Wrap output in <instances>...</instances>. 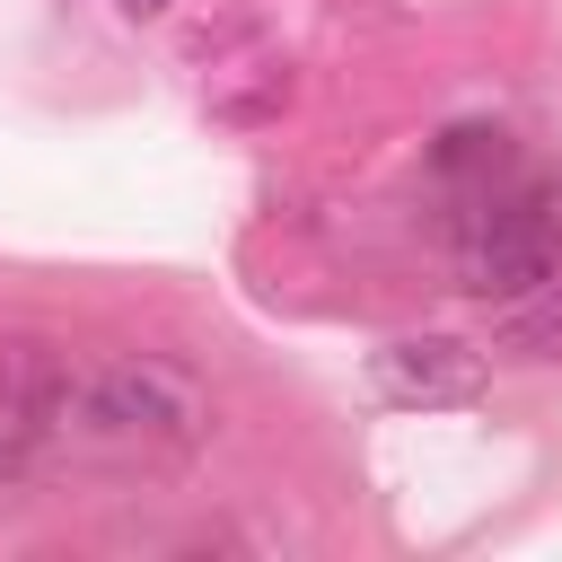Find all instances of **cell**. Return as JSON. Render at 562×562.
<instances>
[{"label":"cell","mask_w":562,"mask_h":562,"mask_svg":"<svg viewBox=\"0 0 562 562\" xmlns=\"http://www.w3.org/2000/svg\"><path fill=\"white\" fill-rule=\"evenodd\" d=\"M53 422L79 448H105V457H184L211 430V395L176 360H149L140 351V360H105L79 386H61Z\"/></svg>","instance_id":"obj_1"},{"label":"cell","mask_w":562,"mask_h":562,"mask_svg":"<svg viewBox=\"0 0 562 562\" xmlns=\"http://www.w3.org/2000/svg\"><path fill=\"white\" fill-rule=\"evenodd\" d=\"M457 272L483 299H518L536 281L562 272V184L553 176H518L501 193H483L457 228Z\"/></svg>","instance_id":"obj_2"},{"label":"cell","mask_w":562,"mask_h":562,"mask_svg":"<svg viewBox=\"0 0 562 562\" xmlns=\"http://www.w3.org/2000/svg\"><path fill=\"white\" fill-rule=\"evenodd\" d=\"M369 378H378L386 404L439 413V404H474V395H483V351L457 342V334H395V342L369 360Z\"/></svg>","instance_id":"obj_3"},{"label":"cell","mask_w":562,"mask_h":562,"mask_svg":"<svg viewBox=\"0 0 562 562\" xmlns=\"http://www.w3.org/2000/svg\"><path fill=\"white\" fill-rule=\"evenodd\" d=\"M501 351H518V360H562V281L518 290V307L501 316Z\"/></svg>","instance_id":"obj_4"},{"label":"cell","mask_w":562,"mask_h":562,"mask_svg":"<svg viewBox=\"0 0 562 562\" xmlns=\"http://www.w3.org/2000/svg\"><path fill=\"white\" fill-rule=\"evenodd\" d=\"M123 18H158V9H176V0H114Z\"/></svg>","instance_id":"obj_5"}]
</instances>
